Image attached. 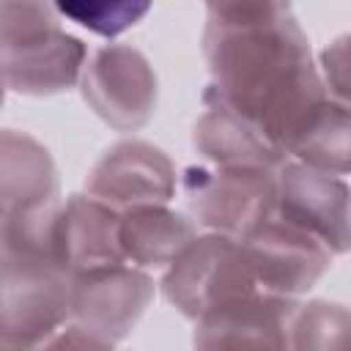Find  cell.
I'll return each instance as SVG.
<instances>
[{
	"label": "cell",
	"instance_id": "obj_1",
	"mask_svg": "<svg viewBox=\"0 0 351 351\" xmlns=\"http://www.w3.org/2000/svg\"><path fill=\"white\" fill-rule=\"evenodd\" d=\"M203 96L255 123L285 156L310 115L332 96L288 3H208Z\"/></svg>",
	"mask_w": 351,
	"mask_h": 351
},
{
	"label": "cell",
	"instance_id": "obj_2",
	"mask_svg": "<svg viewBox=\"0 0 351 351\" xmlns=\"http://www.w3.org/2000/svg\"><path fill=\"white\" fill-rule=\"evenodd\" d=\"M88 47L63 30L49 3L0 5V66L11 93L55 96L82 80Z\"/></svg>",
	"mask_w": 351,
	"mask_h": 351
},
{
	"label": "cell",
	"instance_id": "obj_3",
	"mask_svg": "<svg viewBox=\"0 0 351 351\" xmlns=\"http://www.w3.org/2000/svg\"><path fill=\"white\" fill-rule=\"evenodd\" d=\"M0 346L33 343L71 321V280L58 250H0Z\"/></svg>",
	"mask_w": 351,
	"mask_h": 351
},
{
	"label": "cell",
	"instance_id": "obj_4",
	"mask_svg": "<svg viewBox=\"0 0 351 351\" xmlns=\"http://www.w3.org/2000/svg\"><path fill=\"white\" fill-rule=\"evenodd\" d=\"M162 293L181 315L200 321L217 307L261 293V282L241 239L200 233L181 258L165 269Z\"/></svg>",
	"mask_w": 351,
	"mask_h": 351
},
{
	"label": "cell",
	"instance_id": "obj_5",
	"mask_svg": "<svg viewBox=\"0 0 351 351\" xmlns=\"http://www.w3.org/2000/svg\"><path fill=\"white\" fill-rule=\"evenodd\" d=\"M181 192L195 225L241 239L274 211L277 170H233L200 162L181 173Z\"/></svg>",
	"mask_w": 351,
	"mask_h": 351
},
{
	"label": "cell",
	"instance_id": "obj_6",
	"mask_svg": "<svg viewBox=\"0 0 351 351\" xmlns=\"http://www.w3.org/2000/svg\"><path fill=\"white\" fill-rule=\"evenodd\" d=\"M80 93L107 126L137 132L156 110L159 82L140 49L129 44H104L88 58Z\"/></svg>",
	"mask_w": 351,
	"mask_h": 351
},
{
	"label": "cell",
	"instance_id": "obj_7",
	"mask_svg": "<svg viewBox=\"0 0 351 351\" xmlns=\"http://www.w3.org/2000/svg\"><path fill=\"white\" fill-rule=\"evenodd\" d=\"M271 214L315 236L332 255L351 252V186L340 176L285 159Z\"/></svg>",
	"mask_w": 351,
	"mask_h": 351
},
{
	"label": "cell",
	"instance_id": "obj_8",
	"mask_svg": "<svg viewBox=\"0 0 351 351\" xmlns=\"http://www.w3.org/2000/svg\"><path fill=\"white\" fill-rule=\"evenodd\" d=\"M85 195L121 214L140 206H170L176 197V167L154 143L134 137L121 140L90 167Z\"/></svg>",
	"mask_w": 351,
	"mask_h": 351
},
{
	"label": "cell",
	"instance_id": "obj_9",
	"mask_svg": "<svg viewBox=\"0 0 351 351\" xmlns=\"http://www.w3.org/2000/svg\"><path fill=\"white\" fill-rule=\"evenodd\" d=\"M261 291L299 299L332 266V252L307 230L269 214L241 236Z\"/></svg>",
	"mask_w": 351,
	"mask_h": 351
},
{
	"label": "cell",
	"instance_id": "obj_10",
	"mask_svg": "<svg viewBox=\"0 0 351 351\" xmlns=\"http://www.w3.org/2000/svg\"><path fill=\"white\" fill-rule=\"evenodd\" d=\"M154 299V277L137 266H107L74 274L71 321L118 343L123 340Z\"/></svg>",
	"mask_w": 351,
	"mask_h": 351
},
{
	"label": "cell",
	"instance_id": "obj_11",
	"mask_svg": "<svg viewBox=\"0 0 351 351\" xmlns=\"http://www.w3.org/2000/svg\"><path fill=\"white\" fill-rule=\"evenodd\" d=\"M299 299L252 293L195 321L192 351H291L288 326Z\"/></svg>",
	"mask_w": 351,
	"mask_h": 351
},
{
	"label": "cell",
	"instance_id": "obj_12",
	"mask_svg": "<svg viewBox=\"0 0 351 351\" xmlns=\"http://www.w3.org/2000/svg\"><path fill=\"white\" fill-rule=\"evenodd\" d=\"M203 112L192 126V145L206 165L233 170H280L288 159L255 123L217 99L200 96Z\"/></svg>",
	"mask_w": 351,
	"mask_h": 351
},
{
	"label": "cell",
	"instance_id": "obj_13",
	"mask_svg": "<svg viewBox=\"0 0 351 351\" xmlns=\"http://www.w3.org/2000/svg\"><path fill=\"white\" fill-rule=\"evenodd\" d=\"M121 211L90 195H71L63 200L58 219V252L71 274L126 266L121 250Z\"/></svg>",
	"mask_w": 351,
	"mask_h": 351
},
{
	"label": "cell",
	"instance_id": "obj_14",
	"mask_svg": "<svg viewBox=\"0 0 351 351\" xmlns=\"http://www.w3.org/2000/svg\"><path fill=\"white\" fill-rule=\"evenodd\" d=\"M60 200L58 167L49 151L27 132L0 134V203L3 217Z\"/></svg>",
	"mask_w": 351,
	"mask_h": 351
},
{
	"label": "cell",
	"instance_id": "obj_15",
	"mask_svg": "<svg viewBox=\"0 0 351 351\" xmlns=\"http://www.w3.org/2000/svg\"><path fill=\"white\" fill-rule=\"evenodd\" d=\"M118 236L126 263L148 271L173 266L200 233L192 217L173 211L170 206H140L121 214Z\"/></svg>",
	"mask_w": 351,
	"mask_h": 351
},
{
	"label": "cell",
	"instance_id": "obj_16",
	"mask_svg": "<svg viewBox=\"0 0 351 351\" xmlns=\"http://www.w3.org/2000/svg\"><path fill=\"white\" fill-rule=\"evenodd\" d=\"M288 159L307 167L348 176L351 173V104L335 93L310 115L288 148Z\"/></svg>",
	"mask_w": 351,
	"mask_h": 351
},
{
	"label": "cell",
	"instance_id": "obj_17",
	"mask_svg": "<svg viewBox=\"0 0 351 351\" xmlns=\"http://www.w3.org/2000/svg\"><path fill=\"white\" fill-rule=\"evenodd\" d=\"M288 340L291 351H351V307L329 299L299 302Z\"/></svg>",
	"mask_w": 351,
	"mask_h": 351
},
{
	"label": "cell",
	"instance_id": "obj_18",
	"mask_svg": "<svg viewBox=\"0 0 351 351\" xmlns=\"http://www.w3.org/2000/svg\"><path fill=\"white\" fill-rule=\"evenodd\" d=\"M60 16L74 19L77 25L88 27L90 33H99L104 38H112L132 25H137L148 11L151 3H129V0H82V3H58L55 5Z\"/></svg>",
	"mask_w": 351,
	"mask_h": 351
},
{
	"label": "cell",
	"instance_id": "obj_19",
	"mask_svg": "<svg viewBox=\"0 0 351 351\" xmlns=\"http://www.w3.org/2000/svg\"><path fill=\"white\" fill-rule=\"evenodd\" d=\"M3 351H115V343L69 321L66 326L33 340V343H25V346H5Z\"/></svg>",
	"mask_w": 351,
	"mask_h": 351
},
{
	"label": "cell",
	"instance_id": "obj_20",
	"mask_svg": "<svg viewBox=\"0 0 351 351\" xmlns=\"http://www.w3.org/2000/svg\"><path fill=\"white\" fill-rule=\"evenodd\" d=\"M318 69L326 82V88L351 104V33L337 36L332 44H326L318 55Z\"/></svg>",
	"mask_w": 351,
	"mask_h": 351
}]
</instances>
